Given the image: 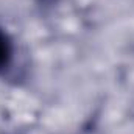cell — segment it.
I'll return each mask as SVG.
<instances>
[{
	"label": "cell",
	"mask_w": 134,
	"mask_h": 134,
	"mask_svg": "<svg viewBox=\"0 0 134 134\" xmlns=\"http://www.w3.org/2000/svg\"><path fill=\"white\" fill-rule=\"evenodd\" d=\"M14 58V42L9 33L0 27V75L5 73L13 64Z\"/></svg>",
	"instance_id": "cell-1"
},
{
	"label": "cell",
	"mask_w": 134,
	"mask_h": 134,
	"mask_svg": "<svg viewBox=\"0 0 134 134\" xmlns=\"http://www.w3.org/2000/svg\"><path fill=\"white\" fill-rule=\"evenodd\" d=\"M39 2H41V3H44V5H52L55 0H39Z\"/></svg>",
	"instance_id": "cell-2"
}]
</instances>
